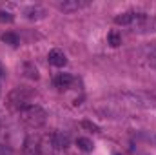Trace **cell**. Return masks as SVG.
I'll return each mask as SVG.
<instances>
[{
	"label": "cell",
	"mask_w": 156,
	"mask_h": 155,
	"mask_svg": "<svg viewBox=\"0 0 156 155\" xmlns=\"http://www.w3.org/2000/svg\"><path fill=\"white\" fill-rule=\"evenodd\" d=\"M18 115H20V120L24 122V126H27L29 130H38L47 120L45 110L42 106H38V104H29V106L22 108L18 112Z\"/></svg>",
	"instance_id": "1"
},
{
	"label": "cell",
	"mask_w": 156,
	"mask_h": 155,
	"mask_svg": "<svg viewBox=\"0 0 156 155\" xmlns=\"http://www.w3.org/2000/svg\"><path fill=\"white\" fill-rule=\"evenodd\" d=\"M31 99H33V91L31 89H27V88H15L7 95V106L11 110L20 112L22 108H26V106L31 104Z\"/></svg>",
	"instance_id": "2"
},
{
	"label": "cell",
	"mask_w": 156,
	"mask_h": 155,
	"mask_svg": "<svg viewBox=\"0 0 156 155\" xmlns=\"http://www.w3.org/2000/svg\"><path fill=\"white\" fill-rule=\"evenodd\" d=\"M60 142L56 133H47L40 137V146H38V155H58L60 153Z\"/></svg>",
	"instance_id": "3"
},
{
	"label": "cell",
	"mask_w": 156,
	"mask_h": 155,
	"mask_svg": "<svg viewBox=\"0 0 156 155\" xmlns=\"http://www.w3.org/2000/svg\"><path fill=\"white\" fill-rule=\"evenodd\" d=\"M156 26V20L147 15V13H140V11H134V17H133V22L129 28H134V31H153Z\"/></svg>",
	"instance_id": "4"
},
{
	"label": "cell",
	"mask_w": 156,
	"mask_h": 155,
	"mask_svg": "<svg viewBox=\"0 0 156 155\" xmlns=\"http://www.w3.org/2000/svg\"><path fill=\"white\" fill-rule=\"evenodd\" d=\"M89 4H91V2H87V0H64V2L58 4V9L64 11V13H75L78 9L87 7Z\"/></svg>",
	"instance_id": "5"
},
{
	"label": "cell",
	"mask_w": 156,
	"mask_h": 155,
	"mask_svg": "<svg viewBox=\"0 0 156 155\" xmlns=\"http://www.w3.org/2000/svg\"><path fill=\"white\" fill-rule=\"evenodd\" d=\"M53 84H55V88H58V89H71L73 88V84H75V77L71 75V73H58L56 77L53 78Z\"/></svg>",
	"instance_id": "6"
},
{
	"label": "cell",
	"mask_w": 156,
	"mask_h": 155,
	"mask_svg": "<svg viewBox=\"0 0 156 155\" xmlns=\"http://www.w3.org/2000/svg\"><path fill=\"white\" fill-rule=\"evenodd\" d=\"M47 60H49V64L55 66V68H64V66L67 64V57H66V53H64L62 49H56V47L49 51Z\"/></svg>",
	"instance_id": "7"
},
{
	"label": "cell",
	"mask_w": 156,
	"mask_h": 155,
	"mask_svg": "<svg viewBox=\"0 0 156 155\" xmlns=\"http://www.w3.org/2000/svg\"><path fill=\"white\" fill-rule=\"evenodd\" d=\"M38 146H40V137H35V135L26 137L22 155H38Z\"/></svg>",
	"instance_id": "8"
},
{
	"label": "cell",
	"mask_w": 156,
	"mask_h": 155,
	"mask_svg": "<svg viewBox=\"0 0 156 155\" xmlns=\"http://www.w3.org/2000/svg\"><path fill=\"white\" fill-rule=\"evenodd\" d=\"M24 13H26V17L31 18V20H38V18H44V17H45V9L40 7V6H29V7H26Z\"/></svg>",
	"instance_id": "9"
},
{
	"label": "cell",
	"mask_w": 156,
	"mask_h": 155,
	"mask_svg": "<svg viewBox=\"0 0 156 155\" xmlns=\"http://www.w3.org/2000/svg\"><path fill=\"white\" fill-rule=\"evenodd\" d=\"M144 59H145L147 66H151L153 70H156V44L149 46V47L144 51Z\"/></svg>",
	"instance_id": "10"
},
{
	"label": "cell",
	"mask_w": 156,
	"mask_h": 155,
	"mask_svg": "<svg viewBox=\"0 0 156 155\" xmlns=\"http://www.w3.org/2000/svg\"><path fill=\"white\" fill-rule=\"evenodd\" d=\"M133 17H134V11H125V13H120L118 17H115V24H118V26H131Z\"/></svg>",
	"instance_id": "11"
},
{
	"label": "cell",
	"mask_w": 156,
	"mask_h": 155,
	"mask_svg": "<svg viewBox=\"0 0 156 155\" xmlns=\"http://www.w3.org/2000/svg\"><path fill=\"white\" fill-rule=\"evenodd\" d=\"M24 73H26L27 78H33V80L38 78V70H37V66H35L33 62H26V64H24Z\"/></svg>",
	"instance_id": "12"
},
{
	"label": "cell",
	"mask_w": 156,
	"mask_h": 155,
	"mask_svg": "<svg viewBox=\"0 0 156 155\" xmlns=\"http://www.w3.org/2000/svg\"><path fill=\"white\" fill-rule=\"evenodd\" d=\"M107 42H109V46H113V47H118V46L122 44V35H120V31L113 29V31L107 35Z\"/></svg>",
	"instance_id": "13"
},
{
	"label": "cell",
	"mask_w": 156,
	"mask_h": 155,
	"mask_svg": "<svg viewBox=\"0 0 156 155\" xmlns=\"http://www.w3.org/2000/svg\"><path fill=\"white\" fill-rule=\"evenodd\" d=\"M76 146L82 150V152H93V142L85 137H78L76 139Z\"/></svg>",
	"instance_id": "14"
},
{
	"label": "cell",
	"mask_w": 156,
	"mask_h": 155,
	"mask_svg": "<svg viewBox=\"0 0 156 155\" xmlns=\"http://www.w3.org/2000/svg\"><path fill=\"white\" fill-rule=\"evenodd\" d=\"M2 42H5V44H9V46H18V35H15V33H11V31H7V33H4L2 35Z\"/></svg>",
	"instance_id": "15"
},
{
	"label": "cell",
	"mask_w": 156,
	"mask_h": 155,
	"mask_svg": "<svg viewBox=\"0 0 156 155\" xmlns=\"http://www.w3.org/2000/svg\"><path fill=\"white\" fill-rule=\"evenodd\" d=\"M0 155H15V152H13V148L9 144L0 142Z\"/></svg>",
	"instance_id": "16"
},
{
	"label": "cell",
	"mask_w": 156,
	"mask_h": 155,
	"mask_svg": "<svg viewBox=\"0 0 156 155\" xmlns=\"http://www.w3.org/2000/svg\"><path fill=\"white\" fill-rule=\"evenodd\" d=\"M15 20V17L11 15V13H7V11H0V22H13Z\"/></svg>",
	"instance_id": "17"
},
{
	"label": "cell",
	"mask_w": 156,
	"mask_h": 155,
	"mask_svg": "<svg viewBox=\"0 0 156 155\" xmlns=\"http://www.w3.org/2000/svg\"><path fill=\"white\" fill-rule=\"evenodd\" d=\"M80 126H82V128H85V130H91V131H98V126H96V124H93V122H89V120H82V122H80Z\"/></svg>",
	"instance_id": "18"
}]
</instances>
